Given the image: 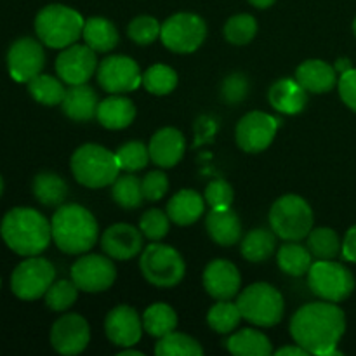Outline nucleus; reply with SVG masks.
Here are the masks:
<instances>
[{
    "instance_id": "nucleus-40",
    "label": "nucleus",
    "mask_w": 356,
    "mask_h": 356,
    "mask_svg": "<svg viewBox=\"0 0 356 356\" xmlns=\"http://www.w3.org/2000/svg\"><path fill=\"white\" fill-rule=\"evenodd\" d=\"M257 33V21L250 14H236L225 24V37L229 44L247 45Z\"/></svg>"
},
{
    "instance_id": "nucleus-49",
    "label": "nucleus",
    "mask_w": 356,
    "mask_h": 356,
    "mask_svg": "<svg viewBox=\"0 0 356 356\" xmlns=\"http://www.w3.org/2000/svg\"><path fill=\"white\" fill-rule=\"evenodd\" d=\"M343 256L346 261L356 263V225L346 232L343 240Z\"/></svg>"
},
{
    "instance_id": "nucleus-19",
    "label": "nucleus",
    "mask_w": 356,
    "mask_h": 356,
    "mask_svg": "<svg viewBox=\"0 0 356 356\" xmlns=\"http://www.w3.org/2000/svg\"><path fill=\"white\" fill-rule=\"evenodd\" d=\"M242 285L238 268L226 259H214L204 271V287L211 298L218 301H229L235 298Z\"/></svg>"
},
{
    "instance_id": "nucleus-21",
    "label": "nucleus",
    "mask_w": 356,
    "mask_h": 356,
    "mask_svg": "<svg viewBox=\"0 0 356 356\" xmlns=\"http://www.w3.org/2000/svg\"><path fill=\"white\" fill-rule=\"evenodd\" d=\"M149 159L163 169H170L181 162L186 152V141L183 132L174 127H163L149 139Z\"/></svg>"
},
{
    "instance_id": "nucleus-11",
    "label": "nucleus",
    "mask_w": 356,
    "mask_h": 356,
    "mask_svg": "<svg viewBox=\"0 0 356 356\" xmlns=\"http://www.w3.org/2000/svg\"><path fill=\"white\" fill-rule=\"evenodd\" d=\"M207 37V24L200 16L191 13H179L170 16L162 24L160 40L169 51L177 54L195 52Z\"/></svg>"
},
{
    "instance_id": "nucleus-17",
    "label": "nucleus",
    "mask_w": 356,
    "mask_h": 356,
    "mask_svg": "<svg viewBox=\"0 0 356 356\" xmlns=\"http://www.w3.org/2000/svg\"><path fill=\"white\" fill-rule=\"evenodd\" d=\"M90 341V329L87 320L76 313L63 315L51 329V344L59 355L73 356L82 353Z\"/></svg>"
},
{
    "instance_id": "nucleus-9",
    "label": "nucleus",
    "mask_w": 356,
    "mask_h": 356,
    "mask_svg": "<svg viewBox=\"0 0 356 356\" xmlns=\"http://www.w3.org/2000/svg\"><path fill=\"white\" fill-rule=\"evenodd\" d=\"M308 285L316 298L330 302H343L353 294L355 277L337 261H316L308 271Z\"/></svg>"
},
{
    "instance_id": "nucleus-36",
    "label": "nucleus",
    "mask_w": 356,
    "mask_h": 356,
    "mask_svg": "<svg viewBox=\"0 0 356 356\" xmlns=\"http://www.w3.org/2000/svg\"><path fill=\"white\" fill-rule=\"evenodd\" d=\"M28 92L31 94L37 103L45 104V106H56L61 104L65 99L66 89L61 80L54 79L52 75H42L38 73L37 76L28 82Z\"/></svg>"
},
{
    "instance_id": "nucleus-22",
    "label": "nucleus",
    "mask_w": 356,
    "mask_h": 356,
    "mask_svg": "<svg viewBox=\"0 0 356 356\" xmlns=\"http://www.w3.org/2000/svg\"><path fill=\"white\" fill-rule=\"evenodd\" d=\"M296 80L305 87L308 92L325 94L337 86V72L332 65L322 59H308L302 61L296 70Z\"/></svg>"
},
{
    "instance_id": "nucleus-31",
    "label": "nucleus",
    "mask_w": 356,
    "mask_h": 356,
    "mask_svg": "<svg viewBox=\"0 0 356 356\" xmlns=\"http://www.w3.org/2000/svg\"><path fill=\"white\" fill-rule=\"evenodd\" d=\"M240 250H242V256L250 263H263L270 259L277 250V233L273 229L264 228L252 229L242 240Z\"/></svg>"
},
{
    "instance_id": "nucleus-25",
    "label": "nucleus",
    "mask_w": 356,
    "mask_h": 356,
    "mask_svg": "<svg viewBox=\"0 0 356 356\" xmlns=\"http://www.w3.org/2000/svg\"><path fill=\"white\" fill-rule=\"evenodd\" d=\"M97 106H99L97 94L87 83L72 86L70 89H66L65 99L61 103L65 115L73 122L92 120L97 113Z\"/></svg>"
},
{
    "instance_id": "nucleus-2",
    "label": "nucleus",
    "mask_w": 356,
    "mask_h": 356,
    "mask_svg": "<svg viewBox=\"0 0 356 356\" xmlns=\"http://www.w3.org/2000/svg\"><path fill=\"white\" fill-rule=\"evenodd\" d=\"M0 235L17 256H40L52 240L51 221L30 207L10 209L0 222Z\"/></svg>"
},
{
    "instance_id": "nucleus-27",
    "label": "nucleus",
    "mask_w": 356,
    "mask_h": 356,
    "mask_svg": "<svg viewBox=\"0 0 356 356\" xmlns=\"http://www.w3.org/2000/svg\"><path fill=\"white\" fill-rule=\"evenodd\" d=\"M205 212V198L195 190H181L167 204V216L177 226L197 222Z\"/></svg>"
},
{
    "instance_id": "nucleus-44",
    "label": "nucleus",
    "mask_w": 356,
    "mask_h": 356,
    "mask_svg": "<svg viewBox=\"0 0 356 356\" xmlns=\"http://www.w3.org/2000/svg\"><path fill=\"white\" fill-rule=\"evenodd\" d=\"M169 222L170 219L167 212L160 211V209H149L143 214L141 221H139V229L148 240L159 242L169 233Z\"/></svg>"
},
{
    "instance_id": "nucleus-16",
    "label": "nucleus",
    "mask_w": 356,
    "mask_h": 356,
    "mask_svg": "<svg viewBox=\"0 0 356 356\" xmlns=\"http://www.w3.org/2000/svg\"><path fill=\"white\" fill-rule=\"evenodd\" d=\"M97 66L99 65H97L96 51H92L87 44H73L65 47L56 59V73L68 86L87 83L97 72Z\"/></svg>"
},
{
    "instance_id": "nucleus-26",
    "label": "nucleus",
    "mask_w": 356,
    "mask_h": 356,
    "mask_svg": "<svg viewBox=\"0 0 356 356\" xmlns=\"http://www.w3.org/2000/svg\"><path fill=\"white\" fill-rule=\"evenodd\" d=\"M97 122L110 131H120L129 127L136 118V106L129 97L113 94L101 101L96 113Z\"/></svg>"
},
{
    "instance_id": "nucleus-30",
    "label": "nucleus",
    "mask_w": 356,
    "mask_h": 356,
    "mask_svg": "<svg viewBox=\"0 0 356 356\" xmlns=\"http://www.w3.org/2000/svg\"><path fill=\"white\" fill-rule=\"evenodd\" d=\"M35 198L45 207H59L68 197V184L56 172H40L33 179Z\"/></svg>"
},
{
    "instance_id": "nucleus-43",
    "label": "nucleus",
    "mask_w": 356,
    "mask_h": 356,
    "mask_svg": "<svg viewBox=\"0 0 356 356\" xmlns=\"http://www.w3.org/2000/svg\"><path fill=\"white\" fill-rule=\"evenodd\" d=\"M162 24L152 16H138L129 23L127 35L132 42L139 45H149L160 38Z\"/></svg>"
},
{
    "instance_id": "nucleus-41",
    "label": "nucleus",
    "mask_w": 356,
    "mask_h": 356,
    "mask_svg": "<svg viewBox=\"0 0 356 356\" xmlns=\"http://www.w3.org/2000/svg\"><path fill=\"white\" fill-rule=\"evenodd\" d=\"M115 156H117L120 170H125V172H136V170L145 169L149 160H152L149 159L148 146L139 141H129L122 145L115 152Z\"/></svg>"
},
{
    "instance_id": "nucleus-28",
    "label": "nucleus",
    "mask_w": 356,
    "mask_h": 356,
    "mask_svg": "<svg viewBox=\"0 0 356 356\" xmlns=\"http://www.w3.org/2000/svg\"><path fill=\"white\" fill-rule=\"evenodd\" d=\"M226 348L236 356H270L273 353L270 339L256 329H242L226 341Z\"/></svg>"
},
{
    "instance_id": "nucleus-34",
    "label": "nucleus",
    "mask_w": 356,
    "mask_h": 356,
    "mask_svg": "<svg viewBox=\"0 0 356 356\" xmlns=\"http://www.w3.org/2000/svg\"><path fill=\"white\" fill-rule=\"evenodd\" d=\"M308 249L313 259L332 261L343 254V242L332 228H313L308 235Z\"/></svg>"
},
{
    "instance_id": "nucleus-45",
    "label": "nucleus",
    "mask_w": 356,
    "mask_h": 356,
    "mask_svg": "<svg viewBox=\"0 0 356 356\" xmlns=\"http://www.w3.org/2000/svg\"><path fill=\"white\" fill-rule=\"evenodd\" d=\"M233 188L228 181L214 179L205 188V202L211 209H226L233 204Z\"/></svg>"
},
{
    "instance_id": "nucleus-53",
    "label": "nucleus",
    "mask_w": 356,
    "mask_h": 356,
    "mask_svg": "<svg viewBox=\"0 0 356 356\" xmlns=\"http://www.w3.org/2000/svg\"><path fill=\"white\" fill-rule=\"evenodd\" d=\"M118 356H143L141 351H136V350H129V348H124V350L118 353Z\"/></svg>"
},
{
    "instance_id": "nucleus-50",
    "label": "nucleus",
    "mask_w": 356,
    "mask_h": 356,
    "mask_svg": "<svg viewBox=\"0 0 356 356\" xmlns=\"http://www.w3.org/2000/svg\"><path fill=\"white\" fill-rule=\"evenodd\" d=\"M278 356H308L309 353L296 343V346H284L277 351Z\"/></svg>"
},
{
    "instance_id": "nucleus-46",
    "label": "nucleus",
    "mask_w": 356,
    "mask_h": 356,
    "mask_svg": "<svg viewBox=\"0 0 356 356\" xmlns=\"http://www.w3.org/2000/svg\"><path fill=\"white\" fill-rule=\"evenodd\" d=\"M249 92V80L242 73H232L221 86V96L228 104H236L245 99Z\"/></svg>"
},
{
    "instance_id": "nucleus-4",
    "label": "nucleus",
    "mask_w": 356,
    "mask_h": 356,
    "mask_svg": "<svg viewBox=\"0 0 356 356\" xmlns=\"http://www.w3.org/2000/svg\"><path fill=\"white\" fill-rule=\"evenodd\" d=\"M86 19L75 9L63 3H51L35 17L38 40L52 49H65L82 37Z\"/></svg>"
},
{
    "instance_id": "nucleus-39",
    "label": "nucleus",
    "mask_w": 356,
    "mask_h": 356,
    "mask_svg": "<svg viewBox=\"0 0 356 356\" xmlns=\"http://www.w3.org/2000/svg\"><path fill=\"white\" fill-rule=\"evenodd\" d=\"M143 86L148 92L155 94V96H167L172 92L177 86V73L170 66L156 63V65L149 66L143 75Z\"/></svg>"
},
{
    "instance_id": "nucleus-52",
    "label": "nucleus",
    "mask_w": 356,
    "mask_h": 356,
    "mask_svg": "<svg viewBox=\"0 0 356 356\" xmlns=\"http://www.w3.org/2000/svg\"><path fill=\"white\" fill-rule=\"evenodd\" d=\"M250 3H252L254 7H257V9H266V7L273 6L277 0H249Z\"/></svg>"
},
{
    "instance_id": "nucleus-54",
    "label": "nucleus",
    "mask_w": 356,
    "mask_h": 356,
    "mask_svg": "<svg viewBox=\"0 0 356 356\" xmlns=\"http://www.w3.org/2000/svg\"><path fill=\"white\" fill-rule=\"evenodd\" d=\"M3 191V181H2V176H0V195H2Z\"/></svg>"
},
{
    "instance_id": "nucleus-13",
    "label": "nucleus",
    "mask_w": 356,
    "mask_h": 356,
    "mask_svg": "<svg viewBox=\"0 0 356 356\" xmlns=\"http://www.w3.org/2000/svg\"><path fill=\"white\" fill-rule=\"evenodd\" d=\"M97 82L110 94H124L136 90L143 83L139 65L129 56L115 54L104 58L97 66Z\"/></svg>"
},
{
    "instance_id": "nucleus-35",
    "label": "nucleus",
    "mask_w": 356,
    "mask_h": 356,
    "mask_svg": "<svg viewBox=\"0 0 356 356\" xmlns=\"http://www.w3.org/2000/svg\"><path fill=\"white\" fill-rule=\"evenodd\" d=\"M111 197L118 207L138 209L145 200L141 179H138V176L132 172L124 174V176L118 174V177L111 184Z\"/></svg>"
},
{
    "instance_id": "nucleus-51",
    "label": "nucleus",
    "mask_w": 356,
    "mask_h": 356,
    "mask_svg": "<svg viewBox=\"0 0 356 356\" xmlns=\"http://www.w3.org/2000/svg\"><path fill=\"white\" fill-rule=\"evenodd\" d=\"M334 68H336L337 73H341V75H343V73L350 72V70L353 68V65H351V61L348 58H341V59H337V63Z\"/></svg>"
},
{
    "instance_id": "nucleus-47",
    "label": "nucleus",
    "mask_w": 356,
    "mask_h": 356,
    "mask_svg": "<svg viewBox=\"0 0 356 356\" xmlns=\"http://www.w3.org/2000/svg\"><path fill=\"white\" fill-rule=\"evenodd\" d=\"M141 186L145 200L156 202L165 197L167 190H169V179L160 170H152V172H148L141 179Z\"/></svg>"
},
{
    "instance_id": "nucleus-55",
    "label": "nucleus",
    "mask_w": 356,
    "mask_h": 356,
    "mask_svg": "<svg viewBox=\"0 0 356 356\" xmlns=\"http://www.w3.org/2000/svg\"><path fill=\"white\" fill-rule=\"evenodd\" d=\"M353 31H355V37H356V17H355V21H353Z\"/></svg>"
},
{
    "instance_id": "nucleus-48",
    "label": "nucleus",
    "mask_w": 356,
    "mask_h": 356,
    "mask_svg": "<svg viewBox=\"0 0 356 356\" xmlns=\"http://www.w3.org/2000/svg\"><path fill=\"white\" fill-rule=\"evenodd\" d=\"M337 87H339V96L343 103L356 113V68H351L350 72L343 73L339 76Z\"/></svg>"
},
{
    "instance_id": "nucleus-18",
    "label": "nucleus",
    "mask_w": 356,
    "mask_h": 356,
    "mask_svg": "<svg viewBox=\"0 0 356 356\" xmlns=\"http://www.w3.org/2000/svg\"><path fill=\"white\" fill-rule=\"evenodd\" d=\"M143 320L138 312L131 306L120 305L111 309L104 320V332L106 337L120 348H131L139 343L143 336Z\"/></svg>"
},
{
    "instance_id": "nucleus-23",
    "label": "nucleus",
    "mask_w": 356,
    "mask_h": 356,
    "mask_svg": "<svg viewBox=\"0 0 356 356\" xmlns=\"http://www.w3.org/2000/svg\"><path fill=\"white\" fill-rule=\"evenodd\" d=\"M268 99L280 113L296 115L305 110L308 103V90L296 79H282L271 86Z\"/></svg>"
},
{
    "instance_id": "nucleus-33",
    "label": "nucleus",
    "mask_w": 356,
    "mask_h": 356,
    "mask_svg": "<svg viewBox=\"0 0 356 356\" xmlns=\"http://www.w3.org/2000/svg\"><path fill=\"white\" fill-rule=\"evenodd\" d=\"M143 327L153 337H163L174 332L177 327V315L165 302H155L146 308L143 315Z\"/></svg>"
},
{
    "instance_id": "nucleus-42",
    "label": "nucleus",
    "mask_w": 356,
    "mask_h": 356,
    "mask_svg": "<svg viewBox=\"0 0 356 356\" xmlns=\"http://www.w3.org/2000/svg\"><path fill=\"white\" fill-rule=\"evenodd\" d=\"M76 298H79V287L73 284V280L54 282L44 296L45 305L52 312H66L75 305Z\"/></svg>"
},
{
    "instance_id": "nucleus-38",
    "label": "nucleus",
    "mask_w": 356,
    "mask_h": 356,
    "mask_svg": "<svg viewBox=\"0 0 356 356\" xmlns=\"http://www.w3.org/2000/svg\"><path fill=\"white\" fill-rule=\"evenodd\" d=\"M242 320V313L236 302L232 301H218L207 315V323L214 332L229 334L238 327Z\"/></svg>"
},
{
    "instance_id": "nucleus-32",
    "label": "nucleus",
    "mask_w": 356,
    "mask_h": 356,
    "mask_svg": "<svg viewBox=\"0 0 356 356\" xmlns=\"http://www.w3.org/2000/svg\"><path fill=\"white\" fill-rule=\"evenodd\" d=\"M277 261L284 273L291 277H302L308 275L313 264V256L308 247L298 242H287L278 249Z\"/></svg>"
},
{
    "instance_id": "nucleus-3",
    "label": "nucleus",
    "mask_w": 356,
    "mask_h": 356,
    "mask_svg": "<svg viewBox=\"0 0 356 356\" xmlns=\"http://www.w3.org/2000/svg\"><path fill=\"white\" fill-rule=\"evenodd\" d=\"M52 240L61 252L86 254L96 245L99 226L92 212L79 204H63L51 219Z\"/></svg>"
},
{
    "instance_id": "nucleus-8",
    "label": "nucleus",
    "mask_w": 356,
    "mask_h": 356,
    "mask_svg": "<svg viewBox=\"0 0 356 356\" xmlns=\"http://www.w3.org/2000/svg\"><path fill=\"white\" fill-rule=\"evenodd\" d=\"M139 268L143 277L159 289L176 287L186 273L183 256L174 247L163 243L146 247L139 259Z\"/></svg>"
},
{
    "instance_id": "nucleus-24",
    "label": "nucleus",
    "mask_w": 356,
    "mask_h": 356,
    "mask_svg": "<svg viewBox=\"0 0 356 356\" xmlns=\"http://www.w3.org/2000/svg\"><path fill=\"white\" fill-rule=\"evenodd\" d=\"M207 232L218 245L232 247L242 238V222L232 207L211 209L207 214Z\"/></svg>"
},
{
    "instance_id": "nucleus-15",
    "label": "nucleus",
    "mask_w": 356,
    "mask_h": 356,
    "mask_svg": "<svg viewBox=\"0 0 356 356\" xmlns=\"http://www.w3.org/2000/svg\"><path fill=\"white\" fill-rule=\"evenodd\" d=\"M45 65V52L40 40L31 37L17 38L7 52V70L10 79L19 83H28L42 73Z\"/></svg>"
},
{
    "instance_id": "nucleus-37",
    "label": "nucleus",
    "mask_w": 356,
    "mask_h": 356,
    "mask_svg": "<svg viewBox=\"0 0 356 356\" xmlns=\"http://www.w3.org/2000/svg\"><path fill=\"white\" fill-rule=\"evenodd\" d=\"M156 356H202L204 348L197 339L181 332H170L160 337L155 346Z\"/></svg>"
},
{
    "instance_id": "nucleus-5",
    "label": "nucleus",
    "mask_w": 356,
    "mask_h": 356,
    "mask_svg": "<svg viewBox=\"0 0 356 356\" xmlns=\"http://www.w3.org/2000/svg\"><path fill=\"white\" fill-rule=\"evenodd\" d=\"M72 172L86 188H104L113 184L120 174V165L110 149L101 145H82L72 155Z\"/></svg>"
},
{
    "instance_id": "nucleus-1",
    "label": "nucleus",
    "mask_w": 356,
    "mask_h": 356,
    "mask_svg": "<svg viewBox=\"0 0 356 356\" xmlns=\"http://www.w3.org/2000/svg\"><path fill=\"white\" fill-rule=\"evenodd\" d=\"M346 332V315L337 302L318 301L299 308L291 320V336L309 355L336 356Z\"/></svg>"
},
{
    "instance_id": "nucleus-6",
    "label": "nucleus",
    "mask_w": 356,
    "mask_h": 356,
    "mask_svg": "<svg viewBox=\"0 0 356 356\" xmlns=\"http://www.w3.org/2000/svg\"><path fill=\"white\" fill-rule=\"evenodd\" d=\"M270 225L285 242H299L313 229V211L299 195H284L271 205Z\"/></svg>"
},
{
    "instance_id": "nucleus-10",
    "label": "nucleus",
    "mask_w": 356,
    "mask_h": 356,
    "mask_svg": "<svg viewBox=\"0 0 356 356\" xmlns=\"http://www.w3.org/2000/svg\"><path fill=\"white\" fill-rule=\"evenodd\" d=\"M56 270L52 263L40 256H30L16 266L10 277L14 296L23 301H37L54 284Z\"/></svg>"
},
{
    "instance_id": "nucleus-20",
    "label": "nucleus",
    "mask_w": 356,
    "mask_h": 356,
    "mask_svg": "<svg viewBox=\"0 0 356 356\" xmlns=\"http://www.w3.org/2000/svg\"><path fill=\"white\" fill-rule=\"evenodd\" d=\"M143 233L141 229L131 225L110 226L101 236V249L108 257L117 261H129L138 256L143 250Z\"/></svg>"
},
{
    "instance_id": "nucleus-12",
    "label": "nucleus",
    "mask_w": 356,
    "mask_h": 356,
    "mask_svg": "<svg viewBox=\"0 0 356 356\" xmlns=\"http://www.w3.org/2000/svg\"><path fill=\"white\" fill-rule=\"evenodd\" d=\"M72 280L79 287V291L90 292H104L115 284L117 278V268L113 261L108 256L101 254H89L76 259L72 266Z\"/></svg>"
},
{
    "instance_id": "nucleus-29",
    "label": "nucleus",
    "mask_w": 356,
    "mask_h": 356,
    "mask_svg": "<svg viewBox=\"0 0 356 356\" xmlns=\"http://www.w3.org/2000/svg\"><path fill=\"white\" fill-rule=\"evenodd\" d=\"M83 42L96 52L113 51L118 44V30L110 19L90 17L86 21L82 31Z\"/></svg>"
},
{
    "instance_id": "nucleus-14",
    "label": "nucleus",
    "mask_w": 356,
    "mask_h": 356,
    "mask_svg": "<svg viewBox=\"0 0 356 356\" xmlns=\"http://www.w3.org/2000/svg\"><path fill=\"white\" fill-rule=\"evenodd\" d=\"M278 122L264 111H250L240 118L236 125V145L247 153H261L273 143Z\"/></svg>"
},
{
    "instance_id": "nucleus-7",
    "label": "nucleus",
    "mask_w": 356,
    "mask_h": 356,
    "mask_svg": "<svg viewBox=\"0 0 356 356\" xmlns=\"http://www.w3.org/2000/svg\"><path fill=\"white\" fill-rule=\"evenodd\" d=\"M242 318L257 327H273L284 318L285 302L280 291L270 284L249 285L236 299Z\"/></svg>"
}]
</instances>
